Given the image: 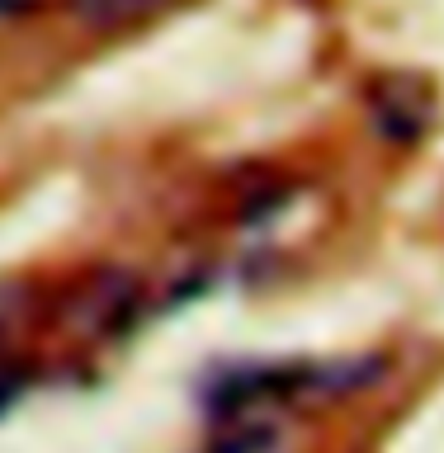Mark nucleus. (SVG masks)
Masks as SVG:
<instances>
[{"label":"nucleus","instance_id":"obj_1","mask_svg":"<svg viewBox=\"0 0 444 453\" xmlns=\"http://www.w3.org/2000/svg\"><path fill=\"white\" fill-rule=\"evenodd\" d=\"M90 5H99L105 14H123V10H147L152 0H90Z\"/></svg>","mask_w":444,"mask_h":453}]
</instances>
